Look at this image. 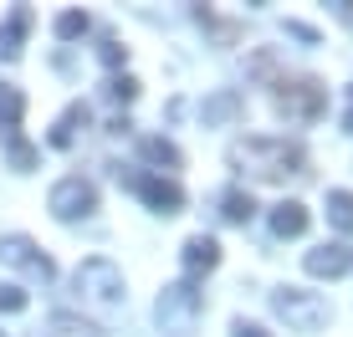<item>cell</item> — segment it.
<instances>
[{"label":"cell","mask_w":353,"mask_h":337,"mask_svg":"<svg viewBox=\"0 0 353 337\" xmlns=\"http://www.w3.org/2000/svg\"><path fill=\"white\" fill-rule=\"evenodd\" d=\"M230 164H236L241 174H251V179H266V184L307 174V153H302L297 143H287V138H241L236 149H230Z\"/></svg>","instance_id":"1"},{"label":"cell","mask_w":353,"mask_h":337,"mask_svg":"<svg viewBox=\"0 0 353 337\" xmlns=\"http://www.w3.org/2000/svg\"><path fill=\"white\" fill-rule=\"evenodd\" d=\"M272 307L287 317L292 332H318V327H327V317H333V307H327L318 292H302V286H282V292L272 296Z\"/></svg>","instance_id":"2"},{"label":"cell","mask_w":353,"mask_h":337,"mask_svg":"<svg viewBox=\"0 0 353 337\" xmlns=\"http://www.w3.org/2000/svg\"><path fill=\"white\" fill-rule=\"evenodd\" d=\"M276 107L292 123H312V118L327 107V87L318 77H282L276 82Z\"/></svg>","instance_id":"3"},{"label":"cell","mask_w":353,"mask_h":337,"mask_svg":"<svg viewBox=\"0 0 353 337\" xmlns=\"http://www.w3.org/2000/svg\"><path fill=\"white\" fill-rule=\"evenodd\" d=\"M77 296L92 302V307H118L123 302V271H118L113 261H103V256L82 261L77 266Z\"/></svg>","instance_id":"4"},{"label":"cell","mask_w":353,"mask_h":337,"mask_svg":"<svg viewBox=\"0 0 353 337\" xmlns=\"http://www.w3.org/2000/svg\"><path fill=\"white\" fill-rule=\"evenodd\" d=\"M0 261H6V266H16V271H26L31 281H41V286L57 276L52 256H41L31 235H0Z\"/></svg>","instance_id":"5"},{"label":"cell","mask_w":353,"mask_h":337,"mask_svg":"<svg viewBox=\"0 0 353 337\" xmlns=\"http://www.w3.org/2000/svg\"><path fill=\"white\" fill-rule=\"evenodd\" d=\"M21 113H26L21 87L0 82V133H6V143H10V159H16V168H31V149L21 143Z\"/></svg>","instance_id":"6"},{"label":"cell","mask_w":353,"mask_h":337,"mask_svg":"<svg viewBox=\"0 0 353 337\" xmlns=\"http://www.w3.org/2000/svg\"><path fill=\"white\" fill-rule=\"evenodd\" d=\"M92 210H97V189L82 174H67L62 184L52 189V215L57 220H77V215H92Z\"/></svg>","instance_id":"7"},{"label":"cell","mask_w":353,"mask_h":337,"mask_svg":"<svg viewBox=\"0 0 353 337\" xmlns=\"http://www.w3.org/2000/svg\"><path fill=\"white\" fill-rule=\"evenodd\" d=\"M128 184L139 189V195L149 199L159 215H179V210H185V189H179L174 179H159V174H133Z\"/></svg>","instance_id":"8"},{"label":"cell","mask_w":353,"mask_h":337,"mask_svg":"<svg viewBox=\"0 0 353 337\" xmlns=\"http://www.w3.org/2000/svg\"><path fill=\"white\" fill-rule=\"evenodd\" d=\"M353 271V246H318L307 250V276H348Z\"/></svg>","instance_id":"9"},{"label":"cell","mask_w":353,"mask_h":337,"mask_svg":"<svg viewBox=\"0 0 353 337\" xmlns=\"http://www.w3.org/2000/svg\"><path fill=\"white\" fill-rule=\"evenodd\" d=\"M36 337H103V327L88 322V317H77V312H52Z\"/></svg>","instance_id":"10"},{"label":"cell","mask_w":353,"mask_h":337,"mask_svg":"<svg viewBox=\"0 0 353 337\" xmlns=\"http://www.w3.org/2000/svg\"><path fill=\"white\" fill-rule=\"evenodd\" d=\"M200 307V292H194L190 281H179V286H169V292L159 296V322H174V317H190V312Z\"/></svg>","instance_id":"11"},{"label":"cell","mask_w":353,"mask_h":337,"mask_svg":"<svg viewBox=\"0 0 353 337\" xmlns=\"http://www.w3.org/2000/svg\"><path fill=\"white\" fill-rule=\"evenodd\" d=\"M26 31H31V10L16 6V10H10V21L0 26V56H21V41H26Z\"/></svg>","instance_id":"12"},{"label":"cell","mask_w":353,"mask_h":337,"mask_svg":"<svg viewBox=\"0 0 353 337\" xmlns=\"http://www.w3.org/2000/svg\"><path fill=\"white\" fill-rule=\"evenodd\" d=\"M272 230H276V235H302V230H307V204L282 199V204L272 210Z\"/></svg>","instance_id":"13"},{"label":"cell","mask_w":353,"mask_h":337,"mask_svg":"<svg viewBox=\"0 0 353 337\" xmlns=\"http://www.w3.org/2000/svg\"><path fill=\"white\" fill-rule=\"evenodd\" d=\"M215 261H221V246H215L210 235H190L185 240V266L190 271H210Z\"/></svg>","instance_id":"14"},{"label":"cell","mask_w":353,"mask_h":337,"mask_svg":"<svg viewBox=\"0 0 353 337\" xmlns=\"http://www.w3.org/2000/svg\"><path fill=\"white\" fill-rule=\"evenodd\" d=\"M327 225L353 235V189H327Z\"/></svg>","instance_id":"15"},{"label":"cell","mask_w":353,"mask_h":337,"mask_svg":"<svg viewBox=\"0 0 353 337\" xmlns=\"http://www.w3.org/2000/svg\"><path fill=\"white\" fill-rule=\"evenodd\" d=\"M77 123H88V107H82V102H77V107H67V118L52 128V143H57V149H67V143L77 138Z\"/></svg>","instance_id":"16"},{"label":"cell","mask_w":353,"mask_h":337,"mask_svg":"<svg viewBox=\"0 0 353 337\" xmlns=\"http://www.w3.org/2000/svg\"><path fill=\"white\" fill-rule=\"evenodd\" d=\"M221 215H225L230 225H246L251 215H256V199H251V195H241V189H230V195H225V210H221Z\"/></svg>","instance_id":"17"},{"label":"cell","mask_w":353,"mask_h":337,"mask_svg":"<svg viewBox=\"0 0 353 337\" xmlns=\"http://www.w3.org/2000/svg\"><path fill=\"white\" fill-rule=\"evenodd\" d=\"M143 159H154V164H169V168H179V149H174V143H164V138H143Z\"/></svg>","instance_id":"18"},{"label":"cell","mask_w":353,"mask_h":337,"mask_svg":"<svg viewBox=\"0 0 353 337\" xmlns=\"http://www.w3.org/2000/svg\"><path fill=\"white\" fill-rule=\"evenodd\" d=\"M88 31V16L82 10H67V16H57V36H82Z\"/></svg>","instance_id":"19"},{"label":"cell","mask_w":353,"mask_h":337,"mask_svg":"<svg viewBox=\"0 0 353 337\" xmlns=\"http://www.w3.org/2000/svg\"><path fill=\"white\" fill-rule=\"evenodd\" d=\"M0 312H26V292L21 286H0Z\"/></svg>","instance_id":"20"},{"label":"cell","mask_w":353,"mask_h":337,"mask_svg":"<svg viewBox=\"0 0 353 337\" xmlns=\"http://www.w3.org/2000/svg\"><path fill=\"white\" fill-rule=\"evenodd\" d=\"M133 92H139V82H133V77H118V82H113V98H123V102H128Z\"/></svg>","instance_id":"21"},{"label":"cell","mask_w":353,"mask_h":337,"mask_svg":"<svg viewBox=\"0 0 353 337\" xmlns=\"http://www.w3.org/2000/svg\"><path fill=\"white\" fill-rule=\"evenodd\" d=\"M236 337H266V327H256V322H236Z\"/></svg>","instance_id":"22"},{"label":"cell","mask_w":353,"mask_h":337,"mask_svg":"<svg viewBox=\"0 0 353 337\" xmlns=\"http://www.w3.org/2000/svg\"><path fill=\"white\" fill-rule=\"evenodd\" d=\"M343 128L353 133V87H348V113H343Z\"/></svg>","instance_id":"23"},{"label":"cell","mask_w":353,"mask_h":337,"mask_svg":"<svg viewBox=\"0 0 353 337\" xmlns=\"http://www.w3.org/2000/svg\"><path fill=\"white\" fill-rule=\"evenodd\" d=\"M348 21H353V6H348Z\"/></svg>","instance_id":"24"}]
</instances>
